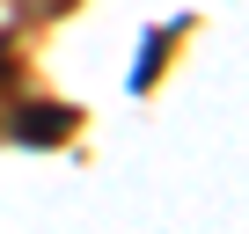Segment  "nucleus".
<instances>
[{
  "mask_svg": "<svg viewBox=\"0 0 249 234\" xmlns=\"http://www.w3.org/2000/svg\"><path fill=\"white\" fill-rule=\"evenodd\" d=\"M30 117H15V139L22 147H52V139H66L73 132V110L66 102H22Z\"/></svg>",
  "mask_w": 249,
  "mask_h": 234,
  "instance_id": "f257e3e1",
  "label": "nucleus"
},
{
  "mask_svg": "<svg viewBox=\"0 0 249 234\" xmlns=\"http://www.w3.org/2000/svg\"><path fill=\"white\" fill-rule=\"evenodd\" d=\"M0 73H8V37H0Z\"/></svg>",
  "mask_w": 249,
  "mask_h": 234,
  "instance_id": "7ed1b4c3",
  "label": "nucleus"
},
{
  "mask_svg": "<svg viewBox=\"0 0 249 234\" xmlns=\"http://www.w3.org/2000/svg\"><path fill=\"white\" fill-rule=\"evenodd\" d=\"M183 22H169V30H147L140 37V66H132V95H147L154 88V66H161V51H169V37H176Z\"/></svg>",
  "mask_w": 249,
  "mask_h": 234,
  "instance_id": "f03ea898",
  "label": "nucleus"
}]
</instances>
